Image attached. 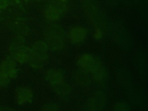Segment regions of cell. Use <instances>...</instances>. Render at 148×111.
<instances>
[{"label":"cell","mask_w":148,"mask_h":111,"mask_svg":"<svg viewBox=\"0 0 148 111\" xmlns=\"http://www.w3.org/2000/svg\"><path fill=\"white\" fill-rule=\"evenodd\" d=\"M48 48L45 42L41 40L35 42L31 48V57L28 62L29 65L35 69L43 68L47 59Z\"/></svg>","instance_id":"6da1fadb"},{"label":"cell","mask_w":148,"mask_h":111,"mask_svg":"<svg viewBox=\"0 0 148 111\" xmlns=\"http://www.w3.org/2000/svg\"><path fill=\"white\" fill-rule=\"evenodd\" d=\"M45 39L48 47L53 50H61L64 46V34L60 27L53 25L47 28L45 32Z\"/></svg>","instance_id":"7a4b0ae2"},{"label":"cell","mask_w":148,"mask_h":111,"mask_svg":"<svg viewBox=\"0 0 148 111\" xmlns=\"http://www.w3.org/2000/svg\"><path fill=\"white\" fill-rule=\"evenodd\" d=\"M77 64L83 71L92 74L101 63L94 56L89 54H83L77 59Z\"/></svg>","instance_id":"3957f363"},{"label":"cell","mask_w":148,"mask_h":111,"mask_svg":"<svg viewBox=\"0 0 148 111\" xmlns=\"http://www.w3.org/2000/svg\"><path fill=\"white\" fill-rule=\"evenodd\" d=\"M105 105V98L101 93L92 94L87 100V108L88 111H101Z\"/></svg>","instance_id":"277c9868"},{"label":"cell","mask_w":148,"mask_h":111,"mask_svg":"<svg viewBox=\"0 0 148 111\" xmlns=\"http://www.w3.org/2000/svg\"><path fill=\"white\" fill-rule=\"evenodd\" d=\"M0 72L8 76L9 78H15L17 76V69L15 60L12 57H8L2 61L0 64Z\"/></svg>","instance_id":"5b68a950"},{"label":"cell","mask_w":148,"mask_h":111,"mask_svg":"<svg viewBox=\"0 0 148 111\" xmlns=\"http://www.w3.org/2000/svg\"><path fill=\"white\" fill-rule=\"evenodd\" d=\"M15 98L17 103L20 105L30 102L33 98V92L27 87H19L15 91Z\"/></svg>","instance_id":"8992f818"},{"label":"cell","mask_w":148,"mask_h":111,"mask_svg":"<svg viewBox=\"0 0 148 111\" xmlns=\"http://www.w3.org/2000/svg\"><path fill=\"white\" fill-rule=\"evenodd\" d=\"M12 57L20 63L28 62L31 57V48L23 46L10 52Z\"/></svg>","instance_id":"52a82bcc"},{"label":"cell","mask_w":148,"mask_h":111,"mask_svg":"<svg viewBox=\"0 0 148 111\" xmlns=\"http://www.w3.org/2000/svg\"><path fill=\"white\" fill-rule=\"evenodd\" d=\"M44 77L46 82L53 86L64 81L63 73L58 69H50L45 73Z\"/></svg>","instance_id":"ba28073f"},{"label":"cell","mask_w":148,"mask_h":111,"mask_svg":"<svg viewBox=\"0 0 148 111\" xmlns=\"http://www.w3.org/2000/svg\"><path fill=\"white\" fill-rule=\"evenodd\" d=\"M86 30L82 27H74L72 28L69 32V37L73 43H78L82 42L86 38Z\"/></svg>","instance_id":"9c48e42d"},{"label":"cell","mask_w":148,"mask_h":111,"mask_svg":"<svg viewBox=\"0 0 148 111\" xmlns=\"http://www.w3.org/2000/svg\"><path fill=\"white\" fill-rule=\"evenodd\" d=\"M62 13L57 8L51 5H49L44 10L43 14L45 17L51 21H55L58 20L61 15Z\"/></svg>","instance_id":"30bf717a"},{"label":"cell","mask_w":148,"mask_h":111,"mask_svg":"<svg viewBox=\"0 0 148 111\" xmlns=\"http://www.w3.org/2000/svg\"><path fill=\"white\" fill-rule=\"evenodd\" d=\"M52 87L54 92L60 97H65L68 96L70 93V87L65 81L57 85L53 86Z\"/></svg>","instance_id":"8fae6325"},{"label":"cell","mask_w":148,"mask_h":111,"mask_svg":"<svg viewBox=\"0 0 148 111\" xmlns=\"http://www.w3.org/2000/svg\"><path fill=\"white\" fill-rule=\"evenodd\" d=\"M24 39L22 36H18L14 38L13 40L11 42L10 46H9V50L10 52L23 46H24Z\"/></svg>","instance_id":"7c38bea8"},{"label":"cell","mask_w":148,"mask_h":111,"mask_svg":"<svg viewBox=\"0 0 148 111\" xmlns=\"http://www.w3.org/2000/svg\"><path fill=\"white\" fill-rule=\"evenodd\" d=\"M129 104L124 101L116 102L112 107V111H130Z\"/></svg>","instance_id":"4fadbf2b"},{"label":"cell","mask_w":148,"mask_h":111,"mask_svg":"<svg viewBox=\"0 0 148 111\" xmlns=\"http://www.w3.org/2000/svg\"><path fill=\"white\" fill-rule=\"evenodd\" d=\"M50 5L58 9L62 13L66 10L67 7V2L62 0H52Z\"/></svg>","instance_id":"5bb4252c"},{"label":"cell","mask_w":148,"mask_h":111,"mask_svg":"<svg viewBox=\"0 0 148 111\" xmlns=\"http://www.w3.org/2000/svg\"><path fill=\"white\" fill-rule=\"evenodd\" d=\"M59 106L54 102H50L44 105L39 111H58Z\"/></svg>","instance_id":"9a60e30c"},{"label":"cell","mask_w":148,"mask_h":111,"mask_svg":"<svg viewBox=\"0 0 148 111\" xmlns=\"http://www.w3.org/2000/svg\"><path fill=\"white\" fill-rule=\"evenodd\" d=\"M10 82V78L0 72V88H4L6 87Z\"/></svg>","instance_id":"2e32d148"},{"label":"cell","mask_w":148,"mask_h":111,"mask_svg":"<svg viewBox=\"0 0 148 111\" xmlns=\"http://www.w3.org/2000/svg\"><path fill=\"white\" fill-rule=\"evenodd\" d=\"M102 36V32L101 31L98 29V28H97L94 32V38L95 39H99L101 38Z\"/></svg>","instance_id":"e0dca14e"},{"label":"cell","mask_w":148,"mask_h":111,"mask_svg":"<svg viewBox=\"0 0 148 111\" xmlns=\"http://www.w3.org/2000/svg\"><path fill=\"white\" fill-rule=\"evenodd\" d=\"M8 6L5 0H0V9H5Z\"/></svg>","instance_id":"ac0fdd59"},{"label":"cell","mask_w":148,"mask_h":111,"mask_svg":"<svg viewBox=\"0 0 148 111\" xmlns=\"http://www.w3.org/2000/svg\"><path fill=\"white\" fill-rule=\"evenodd\" d=\"M7 5H13L15 3H17V0H5Z\"/></svg>","instance_id":"d6986e66"},{"label":"cell","mask_w":148,"mask_h":111,"mask_svg":"<svg viewBox=\"0 0 148 111\" xmlns=\"http://www.w3.org/2000/svg\"><path fill=\"white\" fill-rule=\"evenodd\" d=\"M0 111H15V110L9 108L0 107Z\"/></svg>","instance_id":"ffe728a7"},{"label":"cell","mask_w":148,"mask_h":111,"mask_svg":"<svg viewBox=\"0 0 148 111\" xmlns=\"http://www.w3.org/2000/svg\"><path fill=\"white\" fill-rule=\"evenodd\" d=\"M26 2H32V1H36V0H24Z\"/></svg>","instance_id":"44dd1931"},{"label":"cell","mask_w":148,"mask_h":111,"mask_svg":"<svg viewBox=\"0 0 148 111\" xmlns=\"http://www.w3.org/2000/svg\"><path fill=\"white\" fill-rule=\"evenodd\" d=\"M62 1H65V2H67L68 0H62Z\"/></svg>","instance_id":"7402d4cb"},{"label":"cell","mask_w":148,"mask_h":111,"mask_svg":"<svg viewBox=\"0 0 148 111\" xmlns=\"http://www.w3.org/2000/svg\"><path fill=\"white\" fill-rule=\"evenodd\" d=\"M36 1H42V0H36Z\"/></svg>","instance_id":"603a6c76"},{"label":"cell","mask_w":148,"mask_h":111,"mask_svg":"<svg viewBox=\"0 0 148 111\" xmlns=\"http://www.w3.org/2000/svg\"><path fill=\"white\" fill-rule=\"evenodd\" d=\"M1 9H0V12H1Z\"/></svg>","instance_id":"cb8c5ba5"}]
</instances>
